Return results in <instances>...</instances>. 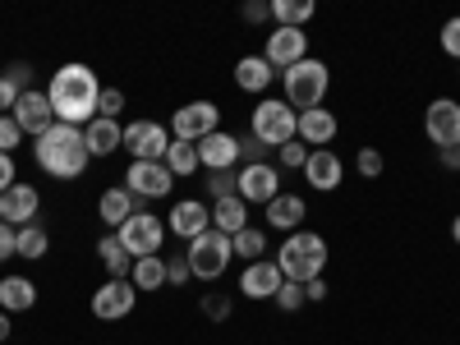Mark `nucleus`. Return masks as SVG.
I'll return each instance as SVG.
<instances>
[{
  "mask_svg": "<svg viewBox=\"0 0 460 345\" xmlns=\"http://www.w3.org/2000/svg\"><path fill=\"white\" fill-rule=\"evenodd\" d=\"M47 102L56 111V120L60 125H74V129H84L88 120H97V102H102V79H97V69L84 65V60H69L51 74V84H47Z\"/></svg>",
  "mask_w": 460,
  "mask_h": 345,
  "instance_id": "obj_1",
  "label": "nucleus"
},
{
  "mask_svg": "<svg viewBox=\"0 0 460 345\" xmlns=\"http://www.w3.org/2000/svg\"><path fill=\"white\" fill-rule=\"evenodd\" d=\"M32 162L42 166L51 180H84L93 157H88V147H84V129H74V125H51L42 138H32Z\"/></svg>",
  "mask_w": 460,
  "mask_h": 345,
  "instance_id": "obj_2",
  "label": "nucleus"
},
{
  "mask_svg": "<svg viewBox=\"0 0 460 345\" xmlns=\"http://www.w3.org/2000/svg\"><path fill=\"white\" fill-rule=\"evenodd\" d=\"M272 262L281 267L286 281L309 286V281L323 277V267H327V240L318 235V230H295V235L281 240V249H277Z\"/></svg>",
  "mask_w": 460,
  "mask_h": 345,
  "instance_id": "obj_3",
  "label": "nucleus"
},
{
  "mask_svg": "<svg viewBox=\"0 0 460 345\" xmlns=\"http://www.w3.org/2000/svg\"><path fill=\"white\" fill-rule=\"evenodd\" d=\"M295 125H299V111L286 102V97H262L253 111H249V134L267 147L277 152L295 138Z\"/></svg>",
  "mask_w": 460,
  "mask_h": 345,
  "instance_id": "obj_4",
  "label": "nucleus"
},
{
  "mask_svg": "<svg viewBox=\"0 0 460 345\" xmlns=\"http://www.w3.org/2000/svg\"><path fill=\"white\" fill-rule=\"evenodd\" d=\"M281 88H286V102H290L295 111H318L323 97H327V88H332V69L309 56V60L281 69Z\"/></svg>",
  "mask_w": 460,
  "mask_h": 345,
  "instance_id": "obj_5",
  "label": "nucleus"
},
{
  "mask_svg": "<svg viewBox=\"0 0 460 345\" xmlns=\"http://www.w3.org/2000/svg\"><path fill=\"white\" fill-rule=\"evenodd\" d=\"M230 235H221V230H208V235H199L194 244L184 249V262H189V272H194L199 281H221L230 272Z\"/></svg>",
  "mask_w": 460,
  "mask_h": 345,
  "instance_id": "obj_6",
  "label": "nucleus"
},
{
  "mask_svg": "<svg viewBox=\"0 0 460 345\" xmlns=\"http://www.w3.org/2000/svg\"><path fill=\"white\" fill-rule=\"evenodd\" d=\"M115 235H120V244H125V249H129V258L138 262V258H157L171 230H166V221H157L152 212H134L120 230H115Z\"/></svg>",
  "mask_w": 460,
  "mask_h": 345,
  "instance_id": "obj_7",
  "label": "nucleus"
},
{
  "mask_svg": "<svg viewBox=\"0 0 460 345\" xmlns=\"http://www.w3.org/2000/svg\"><path fill=\"white\" fill-rule=\"evenodd\" d=\"M221 129V106L199 97V102H184L175 115H171V138H184V143H203L208 134Z\"/></svg>",
  "mask_w": 460,
  "mask_h": 345,
  "instance_id": "obj_8",
  "label": "nucleus"
},
{
  "mask_svg": "<svg viewBox=\"0 0 460 345\" xmlns=\"http://www.w3.org/2000/svg\"><path fill=\"white\" fill-rule=\"evenodd\" d=\"M125 152H129V162H166L171 129L162 120H129L125 125Z\"/></svg>",
  "mask_w": 460,
  "mask_h": 345,
  "instance_id": "obj_9",
  "label": "nucleus"
},
{
  "mask_svg": "<svg viewBox=\"0 0 460 345\" xmlns=\"http://www.w3.org/2000/svg\"><path fill=\"white\" fill-rule=\"evenodd\" d=\"M424 134L429 143L442 152V147H460V102L456 97H433L429 111H424Z\"/></svg>",
  "mask_w": 460,
  "mask_h": 345,
  "instance_id": "obj_10",
  "label": "nucleus"
},
{
  "mask_svg": "<svg viewBox=\"0 0 460 345\" xmlns=\"http://www.w3.org/2000/svg\"><path fill=\"white\" fill-rule=\"evenodd\" d=\"M88 304H93V318L120 323V318H129L138 309V290H134V281H102Z\"/></svg>",
  "mask_w": 460,
  "mask_h": 345,
  "instance_id": "obj_11",
  "label": "nucleus"
},
{
  "mask_svg": "<svg viewBox=\"0 0 460 345\" xmlns=\"http://www.w3.org/2000/svg\"><path fill=\"white\" fill-rule=\"evenodd\" d=\"M235 194H240L244 203H262V208H267V203L281 194V171L267 166V162L240 166V171H235Z\"/></svg>",
  "mask_w": 460,
  "mask_h": 345,
  "instance_id": "obj_12",
  "label": "nucleus"
},
{
  "mask_svg": "<svg viewBox=\"0 0 460 345\" xmlns=\"http://www.w3.org/2000/svg\"><path fill=\"white\" fill-rule=\"evenodd\" d=\"M125 189H129L134 199H171L175 175L166 171V162H129Z\"/></svg>",
  "mask_w": 460,
  "mask_h": 345,
  "instance_id": "obj_13",
  "label": "nucleus"
},
{
  "mask_svg": "<svg viewBox=\"0 0 460 345\" xmlns=\"http://www.w3.org/2000/svg\"><path fill=\"white\" fill-rule=\"evenodd\" d=\"M262 60L272 69H290L299 60H309V37H304V28H272V32H267Z\"/></svg>",
  "mask_w": 460,
  "mask_h": 345,
  "instance_id": "obj_14",
  "label": "nucleus"
},
{
  "mask_svg": "<svg viewBox=\"0 0 460 345\" xmlns=\"http://www.w3.org/2000/svg\"><path fill=\"white\" fill-rule=\"evenodd\" d=\"M10 115H14V125L23 129V138H42V134L56 125V111H51V102H47L42 88H28Z\"/></svg>",
  "mask_w": 460,
  "mask_h": 345,
  "instance_id": "obj_15",
  "label": "nucleus"
},
{
  "mask_svg": "<svg viewBox=\"0 0 460 345\" xmlns=\"http://www.w3.org/2000/svg\"><path fill=\"white\" fill-rule=\"evenodd\" d=\"M166 230H171V235H180L184 244H194L199 235H208V230H212V208L199 203V199H180L171 208V217H166Z\"/></svg>",
  "mask_w": 460,
  "mask_h": 345,
  "instance_id": "obj_16",
  "label": "nucleus"
},
{
  "mask_svg": "<svg viewBox=\"0 0 460 345\" xmlns=\"http://www.w3.org/2000/svg\"><path fill=\"white\" fill-rule=\"evenodd\" d=\"M304 180H309V189H318V194H332V189H341V180H345L341 152H332V147H314V152H309V162H304Z\"/></svg>",
  "mask_w": 460,
  "mask_h": 345,
  "instance_id": "obj_17",
  "label": "nucleus"
},
{
  "mask_svg": "<svg viewBox=\"0 0 460 345\" xmlns=\"http://www.w3.org/2000/svg\"><path fill=\"white\" fill-rule=\"evenodd\" d=\"M281 267L272 258H258V262H244V272H240V295L244 299H277L281 290Z\"/></svg>",
  "mask_w": 460,
  "mask_h": 345,
  "instance_id": "obj_18",
  "label": "nucleus"
},
{
  "mask_svg": "<svg viewBox=\"0 0 460 345\" xmlns=\"http://www.w3.org/2000/svg\"><path fill=\"white\" fill-rule=\"evenodd\" d=\"M199 162H203V171H240V138L235 134H226V129H217V134H208L203 143H199Z\"/></svg>",
  "mask_w": 460,
  "mask_h": 345,
  "instance_id": "obj_19",
  "label": "nucleus"
},
{
  "mask_svg": "<svg viewBox=\"0 0 460 345\" xmlns=\"http://www.w3.org/2000/svg\"><path fill=\"white\" fill-rule=\"evenodd\" d=\"M262 212H267V226L281 230V235H295V230H304V221H309V203H304V194H286V189Z\"/></svg>",
  "mask_w": 460,
  "mask_h": 345,
  "instance_id": "obj_20",
  "label": "nucleus"
},
{
  "mask_svg": "<svg viewBox=\"0 0 460 345\" xmlns=\"http://www.w3.org/2000/svg\"><path fill=\"white\" fill-rule=\"evenodd\" d=\"M336 129H341V120H336V111H327V106H318V111H299V125H295V138L304 143V147H327L332 138H336Z\"/></svg>",
  "mask_w": 460,
  "mask_h": 345,
  "instance_id": "obj_21",
  "label": "nucleus"
},
{
  "mask_svg": "<svg viewBox=\"0 0 460 345\" xmlns=\"http://www.w3.org/2000/svg\"><path fill=\"white\" fill-rule=\"evenodd\" d=\"M37 212H42V194H37L32 184H14L10 194H0V221L14 226V230L37 221Z\"/></svg>",
  "mask_w": 460,
  "mask_h": 345,
  "instance_id": "obj_22",
  "label": "nucleus"
},
{
  "mask_svg": "<svg viewBox=\"0 0 460 345\" xmlns=\"http://www.w3.org/2000/svg\"><path fill=\"white\" fill-rule=\"evenodd\" d=\"M84 147H88V157H115V152L125 147V125L120 120H106V115H97V120L84 125Z\"/></svg>",
  "mask_w": 460,
  "mask_h": 345,
  "instance_id": "obj_23",
  "label": "nucleus"
},
{
  "mask_svg": "<svg viewBox=\"0 0 460 345\" xmlns=\"http://www.w3.org/2000/svg\"><path fill=\"white\" fill-rule=\"evenodd\" d=\"M138 212V199L129 194L125 184H111V189H102V199H97V217H102V226L106 230H120L129 217Z\"/></svg>",
  "mask_w": 460,
  "mask_h": 345,
  "instance_id": "obj_24",
  "label": "nucleus"
},
{
  "mask_svg": "<svg viewBox=\"0 0 460 345\" xmlns=\"http://www.w3.org/2000/svg\"><path fill=\"white\" fill-rule=\"evenodd\" d=\"M97 258H102V267H106V281H129L134 258H129V249L120 244V235H115V230H106V235L97 240Z\"/></svg>",
  "mask_w": 460,
  "mask_h": 345,
  "instance_id": "obj_25",
  "label": "nucleus"
},
{
  "mask_svg": "<svg viewBox=\"0 0 460 345\" xmlns=\"http://www.w3.org/2000/svg\"><path fill=\"white\" fill-rule=\"evenodd\" d=\"M32 304H37V286H32V277H19V272L0 277V309H5L10 318H14V314H28Z\"/></svg>",
  "mask_w": 460,
  "mask_h": 345,
  "instance_id": "obj_26",
  "label": "nucleus"
},
{
  "mask_svg": "<svg viewBox=\"0 0 460 345\" xmlns=\"http://www.w3.org/2000/svg\"><path fill=\"white\" fill-rule=\"evenodd\" d=\"M47 253H51V230H47L42 221H28V226L14 230V258H23V262H42Z\"/></svg>",
  "mask_w": 460,
  "mask_h": 345,
  "instance_id": "obj_27",
  "label": "nucleus"
},
{
  "mask_svg": "<svg viewBox=\"0 0 460 345\" xmlns=\"http://www.w3.org/2000/svg\"><path fill=\"white\" fill-rule=\"evenodd\" d=\"M277 79V69L267 65L262 56H240L235 60V84L244 88V93H253V97H267V84Z\"/></svg>",
  "mask_w": 460,
  "mask_h": 345,
  "instance_id": "obj_28",
  "label": "nucleus"
},
{
  "mask_svg": "<svg viewBox=\"0 0 460 345\" xmlns=\"http://www.w3.org/2000/svg\"><path fill=\"white\" fill-rule=\"evenodd\" d=\"M244 226H249V203L240 194L212 203V230H221V235H240Z\"/></svg>",
  "mask_w": 460,
  "mask_h": 345,
  "instance_id": "obj_29",
  "label": "nucleus"
},
{
  "mask_svg": "<svg viewBox=\"0 0 460 345\" xmlns=\"http://www.w3.org/2000/svg\"><path fill=\"white\" fill-rule=\"evenodd\" d=\"M129 281H134L138 295H157V290H166V258H162V253H157V258H138V262H134V272H129Z\"/></svg>",
  "mask_w": 460,
  "mask_h": 345,
  "instance_id": "obj_30",
  "label": "nucleus"
},
{
  "mask_svg": "<svg viewBox=\"0 0 460 345\" xmlns=\"http://www.w3.org/2000/svg\"><path fill=\"white\" fill-rule=\"evenodd\" d=\"M166 171H171L175 180H184V175H194V171H203V162H199V143H184V138H171V152H166Z\"/></svg>",
  "mask_w": 460,
  "mask_h": 345,
  "instance_id": "obj_31",
  "label": "nucleus"
},
{
  "mask_svg": "<svg viewBox=\"0 0 460 345\" xmlns=\"http://www.w3.org/2000/svg\"><path fill=\"white\" fill-rule=\"evenodd\" d=\"M314 0H272V23L277 28H304L314 19Z\"/></svg>",
  "mask_w": 460,
  "mask_h": 345,
  "instance_id": "obj_32",
  "label": "nucleus"
},
{
  "mask_svg": "<svg viewBox=\"0 0 460 345\" xmlns=\"http://www.w3.org/2000/svg\"><path fill=\"white\" fill-rule=\"evenodd\" d=\"M230 253L244 258V262H258V258L267 253V235H262L258 226H244L240 235H230Z\"/></svg>",
  "mask_w": 460,
  "mask_h": 345,
  "instance_id": "obj_33",
  "label": "nucleus"
},
{
  "mask_svg": "<svg viewBox=\"0 0 460 345\" xmlns=\"http://www.w3.org/2000/svg\"><path fill=\"white\" fill-rule=\"evenodd\" d=\"M199 309H203V318H212V323H230L235 304H230V295H203V299H199Z\"/></svg>",
  "mask_w": 460,
  "mask_h": 345,
  "instance_id": "obj_34",
  "label": "nucleus"
},
{
  "mask_svg": "<svg viewBox=\"0 0 460 345\" xmlns=\"http://www.w3.org/2000/svg\"><path fill=\"white\" fill-rule=\"evenodd\" d=\"M272 304H277L281 314H295V309H304L309 299H304V286H299V281H281V290H277Z\"/></svg>",
  "mask_w": 460,
  "mask_h": 345,
  "instance_id": "obj_35",
  "label": "nucleus"
},
{
  "mask_svg": "<svg viewBox=\"0 0 460 345\" xmlns=\"http://www.w3.org/2000/svg\"><path fill=\"white\" fill-rule=\"evenodd\" d=\"M208 194H212V203H221V199H230L235 194V171H208Z\"/></svg>",
  "mask_w": 460,
  "mask_h": 345,
  "instance_id": "obj_36",
  "label": "nucleus"
},
{
  "mask_svg": "<svg viewBox=\"0 0 460 345\" xmlns=\"http://www.w3.org/2000/svg\"><path fill=\"white\" fill-rule=\"evenodd\" d=\"M355 171H359L364 180H377L382 171H387V162H382V152H377V147H359V157H355Z\"/></svg>",
  "mask_w": 460,
  "mask_h": 345,
  "instance_id": "obj_37",
  "label": "nucleus"
},
{
  "mask_svg": "<svg viewBox=\"0 0 460 345\" xmlns=\"http://www.w3.org/2000/svg\"><path fill=\"white\" fill-rule=\"evenodd\" d=\"M277 162H281L286 171H304V162H309V152H304V143H299V138H290L286 147H277Z\"/></svg>",
  "mask_w": 460,
  "mask_h": 345,
  "instance_id": "obj_38",
  "label": "nucleus"
},
{
  "mask_svg": "<svg viewBox=\"0 0 460 345\" xmlns=\"http://www.w3.org/2000/svg\"><path fill=\"white\" fill-rule=\"evenodd\" d=\"M120 111H125V93H120V88H102L97 115H106V120H120Z\"/></svg>",
  "mask_w": 460,
  "mask_h": 345,
  "instance_id": "obj_39",
  "label": "nucleus"
},
{
  "mask_svg": "<svg viewBox=\"0 0 460 345\" xmlns=\"http://www.w3.org/2000/svg\"><path fill=\"white\" fill-rule=\"evenodd\" d=\"M19 143H23V129L14 125V115H0V152H10V157H14Z\"/></svg>",
  "mask_w": 460,
  "mask_h": 345,
  "instance_id": "obj_40",
  "label": "nucleus"
},
{
  "mask_svg": "<svg viewBox=\"0 0 460 345\" xmlns=\"http://www.w3.org/2000/svg\"><path fill=\"white\" fill-rule=\"evenodd\" d=\"M438 42H442V51H447L451 60H460V14L442 23V37H438Z\"/></svg>",
  "mask_w": 460,
  "mask_h": 345,
  "instance_id": "obj_41",
  "label": "nucleus"
},
{
  "mask_svg": "<svg viewBox=\"0 0 460 345\" xmlns=\"http://www.w3.org/2000/svg\"><path fill=\"white\" fill-rule=\"evenodd\" d=\"M19 97H23V88L10 79V74H0V115H10L19 106Z\"/></svg>",
  "mask_w": 460,
  "mask_h": 345,
  "instance_id": "obj_42",
  "label": "nucleus"
},
{
  "mask_svg": "<svg viewBox=\"0 0 460 345\" xmlns=\"http://www.w3.org/2000/svg\"><path fill=\"white\" fill-rule=\"evenodd\" d=\"M14 184H19V162L10 157V152H0V194H10Z\"/></svg>",
  "mask_w": 460,
  "mask_h": 345,
  "instance_id": "obj_43",
  "label": "nucleus"
},
{
  "mask_svg": "<svg viewBox=\"0 0 460 345\" xmlns=\"http://www.w3.org/2000/svg\"><path fill=\"white\" fill-rule=\"evenodd\" d=\"M240 19L244 23H267V19H272V0H249V5L240 10Z\"/></svg>",
  "mask_w": 460,
  "mask_h": 345,
  "instance_id": "obj_44",
  "label": "nucleus"
},
{
  "mask_svg": "<svg viewBox=\"0 0 460 345\" xmlns=\"http://www.w3.org/2000/svg\"><path fill=\"white\" fill-rule=\"evenodd\" d=\"M240 157H244V166H249V162H267V147H262L253 134H244V138H240Z\"/></svg>",
  "mask_w": 460,
  "mask_h": 345,
  "instance_id": "obj_45",
  "label": "nucleus"
},
{
  "mask_svg": "<svg viewBox=\"0 0 460 345\" xmlns=\"http://www.w3.org/2000/svg\"><path fill=\"white\" fill-rule=\"evenodd\" d=\"M189 277H194V272H189L184 258H166V286H184Z\"/></svg>",
  "mask_w": 460,
  "mask_h": 345,
  "instance_id": "obj_46",
  "label": "nucleus"
},
{
  "mask_svg": "<svg viewBox=\"0 0 460 345\" xmlns=\"http://www.w3.org/2000/svg\"><path fill=\"white\" fill-rule=\"evenodd\" d=\"M14 258V226L0 221V262H10Z\"/></svg>",
  "mask_w": 460,
  "mask_h": 345,
  "instance_id": "obj_47",
  "label": "nucleus"
},
{
  "mask_svg": "<svg viewBox=\"0 0 460 345\" xmlns=\"http://www.w3.org/2000/svg\"><path fill=\"white\" fill-rule=\"evenodd\" d=\"M5 74H10V79H14V84H19V88H23V93H28V88H32V69H28V65H23V60H14V65H10V69H5Z\"/></svg>",
  "mask_w": 460,
  "mask_h": 345,
  "instance_id": "obj_48",
  "label": "nucleus"
},
{
  "mask_svg": "<svg viewBox=\"0 0 460 345\" xmlns=\"http://www.w3.org/2000/svg\"><path fill=\"white\" fill-rule=\"evenodd\" d=\"M304 299H309V304H323V299H327V281H323V277L309 281V286H304Z\"/></svg>",
  "mask_w": 460,
  "mask_h": 345,
  "instance_id": "obj_49",
  "label": "nucleus"
},
{
  "mask_svg": "<svg viewBox=\"0 0 460 345\" xmlns=\"http://www.w3.org/2000/svg\"><path fill=\"white\" fill-rule=\"evenodd\" d=\"M438 162H442L447 171H460V147H442V152H438Z\"/></svg>",
  "mask_w": 460,
  "mask_h": 345,
  "instance_id": "obj_50",
  "label": "nucleus"
},
{
  "mask_svg": "<svg viewBox=\"0 0 460 345\" xmlns=\"http://www.w3.org/2000/svg\"><path fill=\"white\" fill-rule=\"evenodd\" d=\"M10 336H14V323H10V314H5V309H0V345H5Z\"/></svg>",
  "mask_w": 460,
  "mask_h": 345,
  "instance_id": "obj_51",
  "label": "nucleus"
},
{
  "mask_svg": "<svg viewBox=\"0 0 460 345\" xmlns=\"http://www.w3.org/2000/svg\"><path fill=\"white\" fill-rule=\"evenodd\" d=\"M451 240H456V244H460V212H456V217H451Z\"/></svg>",
  "mask_w": 460,
  "mask_h": 345,
  "instance_id": "obj_52",
  "label": "nucleus"
}]
</instances>
